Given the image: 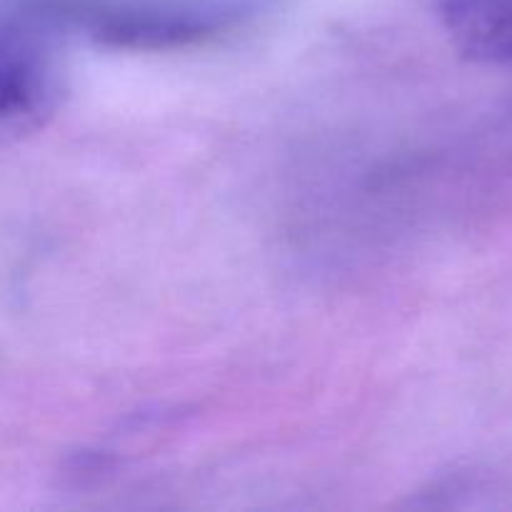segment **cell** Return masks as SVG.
I'll return each instance as SVG.
<instances>
[{"label":"cell","instance_id":"obj_1","mask_svg":"<svg viewBox=\"0 0 512 512\" xmlns=\"http://www.w3.org/2000/svg\"><path fill=\"white\" fill-rule=\"evenodd\" d=\"M55 98V70L43 43L20 35L3 43V128L28 133L40 125Z\"/></svg>","mask_w":512,"mask_h":512},{"label":"cell","instance_id":"obj_2","mask_svg":"<svg viewBox=\"0 0 512 512\" xmlns=\"http://www.w3.org/2000/svg\"><path fill=\"white\" fill-rule=\"evenodd\" d=\"M445 15L465 53L512 63V0H450Z\"/></svg>","mask_w":512,"mask_h":512}]
</instances>
